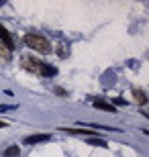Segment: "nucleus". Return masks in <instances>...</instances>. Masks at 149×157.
<instances>
[{"label": "nucleus", "instance_id": "f257e3e1", "mask_svg": "<svg viewBox=\"0 0 149 157\" xmlns=\"http://www.w3.org/2000/svg\"><path fill=\"white\" fill-rule=\"evenodd\" d=\"M25 45L29 47V49H35L37 53H43V55H47V53H51V43L45 39L43 35H37V33H27L25 35Z\"/></svg>", "mask_w": 149, "mask_h": 157}, {"label": "nucleus", "instance_id": "f03ea898", "mask_svg": "<svg viewBox=\"0 0 149 157\" xmlns=\"http://www.w3.org/2000/svg\"><path fill=\"white\" fill-rule=\"evenodd\" d=\"M0 43H2V45H4L8 51H12V49H14V41H12L10 33H8V31H6L2 25H0Z\"/></svg>", "mask_w": 149, "mask_h": 157}, {"label": "nucleus", "instance_id": "7ed1b4c3", "mask_svg": "<svg viewBox=\"0 0 149 157\" xmlns=\"http://www.w3.org/2000/svg\"><path fill=\"white\" fill-rule=\"evenodd\" d=\"M49 139H51L49 135H31V137L25 139V143H27V145H35V143H45V141H49Z\"/></svg>", "mask_w": 149, "mask_h": 157}, {"label": "nucleus", "instance_id": "20e7f679", "mask_svg": "<svg viewBox=\"0 0 149 157\" xmlns=\"http://www.w3.org/2000/svg\"><path fill=\"white\" fill-rule=\"evenodd\" d=\"M133 98H135V102H137V104H145V102H147V94H145L143 90L135 88V90H133Z\"/></svg>", "mask_w": 149, "mask_h": 157}, {"label": "nucleus", "instance_id": "39448f33", "mask_svg": "<svg viewBox=\"0 0 149 157\" xmlns=\"http://www.w3.org/2000/svg\"><path fill=\"white\" fill-rule=\"evenodd\" d=\"M39 74H41V76L51 78V76H55V74H57V70H55V67H51V65H47V63H41V67H39Z\"/></svg>", "mask_w": 149, "mask_h": 157}, {"label": "nucleus", "instance_id": "423d86ee", "mask_svg": "<svg viewBox=\"0 0 149 157\" xmlns=\"http://www.w3.org/2000/svg\"><path fill=\"white\" fill-rule=\"evenodd\" d=\"M10 59H12V51H8V49H6V47L2 45V43H0V61L8 63Z\"/></svg>", "mask_w": 149, "mask_h": 157}, {"label": "nucleus", "instance_id": "0eeeda50", "mask_svg": "<svg viewBox=\"0 0 149 157\" xmlns=\"http://www.w3.org/2000/svg\"><path fill=\"white\" fill-rule=\"evenodd\" d=\"M94 106H96V108H102V110H108V112H115V106L108 104V102H102V100H96Z\"/></svg>", "mask_w": 149, "mask_h": 157}, {"label": "nucleus", "instance_id": "6e6552de", "mask_svg": "<svg viewBox=\"0 0 149 157\" xmlns=\"http://www.w3.org/2000/svg\"><path fill=\"white\" fill-rule=\"evenodd\" d=\"M18 153H21V149H18V145H12V147H8L2 155L4 157H18Z\"/></svg>", "mask_w": 149, "mask_h": 157}, {"label": "nucleus", "instance_id": "1a4fd4ad", "mask_svg": "<svg viewBox=\"0 0 149 157\" xmlns=\"http://www.w3.org/2000/svg\"><path fill=\"white\" fill-rule=\"evenodd\" d=\"M57 55H59V57H68V55H69V49H65V45H59L57 47Z\"/></svg>", "mask_w": 149, "mask_h": 157}, {"label": "nucleus", "instance_id": "9d476101", "mask_svg": "<svg viewBox=\"0 0 149 157\" xmlns=\"http://www.w3.org/2000/svg\"><path fill=\"white\" fill-rule=\"evenodd\" d=\"M90 143H92V145H98V147H106V143H104V141H96V139H90Z\"/></svg>", "mask_w": 149, "mask_h": 157}, {"label": "nucleus", "instance_id": "9b49d317", "mask_svg": "<svg viewBox=\"0 0 149 157\" xmlns=\"http://www.w3.org/2000/svg\"><path fill=\"white\" fill-rule=\"evenodd\" d=\"M55 94H59V96H65V90H61V88H55Z\"/></svg>", "mask_w": 149, "mask_h": 157}, {"label": "nucleus", "instance_id": "f8f14e48", "mask_svg": "<svg viewBox=\"0 0 149 157\" xmlns=\"http://www.w3.org/2000/svg\"><path fill=\"white\" fill-rule=\"evenodd\" d=\"M2 127H6V122H4V121H0V128H2Z\"/></svg>", "mask_w": 149, "mask_h": 157}]
</instances>
